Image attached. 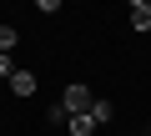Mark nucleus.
<instances>
[{"instance_id": "obj_4", "label": "nucleus", "mask_w": 151, "mask_h": 136, "mask_svg": "<svg viewBox=\"0 0 151 136\" xmlns=\"http://www.w3.org/2000/svg\"><path fill=\"white\" fill-rule=\"evenodd\" d=\"M15 40H20V30H15L10 20H0V55H10V50H15Z\"/></svg>"}, {"instance_id": "obj_3", "label": "nucleus", "mask_w": 151, "mask_h": 136, "mask_svg": "<svg viewBox=\"0 0 151 136\" xmlns=\"http://www.w3.org/2000/svg\"><path fill=\"white\" fill-rule=\"evenodd\" d=\"M10 91H15V96H35V76H30V71H15V76H10Z\"/></svg>"}, {"instance_id": "obj_1", "label": "nucleus", "mask_w": 151, "mask_h": 136, "mask_svg": "<svg viewBox=\"0 0 151 136\" xmlns=\"http://www.w3.org/2000/svg\"><path fill=\"white\" fill-rule=\"evenodd\" d=\"M60 106H65V116H86V111L96 106V91L81 86V81H70V86L60 91Z\"/></svg>"}, {"instance_id": "obj_2", "label": "nucleus", "mask_w": 151, "mask_h": 136, "mask_svg": "<svg viewBox=\"0 0 151 136\" xmlns=\"http://www.w3.org/2000/svg\"><path fill=\"white\" fill-rule=\"evenodd\" d=\"M131 30H151V0H131Z\"/></svg>"}, {"instance_id": "obj_7", "label": "nucleus", "mask_w": 151, "mask_h": 136, "mask_svg": "<svg viewBox=\"0 0 151 136\" xmlns=\"http://www.w3.org/2000/svg\"><path fill=\"white\" fill-rule=\"evenodd\" d=\"M0 76H5V81L15 76V60H10V55H0Z\"/></svg>"}, {"instance_id": "obj_5", "label": "nucleus", "mask_w": 151, "mask_h": 136, "mask_svg": "<svg viewBox=\"0 0 151 136\" xmlns=\"http://www.w3.org/2000/svg\"><path fill=\"white\" fill-rule=\"evenodd\" d=\"M70 136H96V121H91V111H86V116H70Z\"/></svg>"}, {"instance_id": "obj_6", "label": "nucleus", "mask_w": 151, "mask_h": 136, "mask_svg": "<svg viewBox=\"0 0 151 136\" xmlns=\"http://www.w3.org/2000/svg\"><path fill=\"white\" fill-rule=\"evenodd\" d=\"M111 116H116V111H111V101H106V96H96V106H91V121H96V126H106Z\"/></svg>"}]
</instances>
